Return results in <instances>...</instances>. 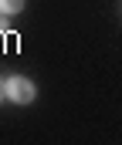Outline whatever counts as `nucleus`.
I'll return each instance as SVG.
<instances>
[{"mask_svg":"<svg viewBox=\"0 0 122 145\" xmlns=\"http://www.w3.org/2000/svg\"><path fill=\"white\" fill-rule=\"evenodd\" d=\"M3 95H7L14 105H31L34 95H38V88H34V81H27V78H7V81H3Z\"/></svg>","mask_w":122,"mask_h":145,"instance_id":"obj_1","label":"nucleus"},{"mask_svg":"<svg viewBox=\"0 0 122 145\" xmlns=\"http://www.w3.org/2000/svg\"><path fill=\"white\" fill-rule=\"evenodd\" d=\"M20 10H24V0H0V14L3 17H14Z\"/></svg>","mask_w":122,"mask_h":145,"instance_id":"obj_2","label":"nucleus"}]
</instances>
